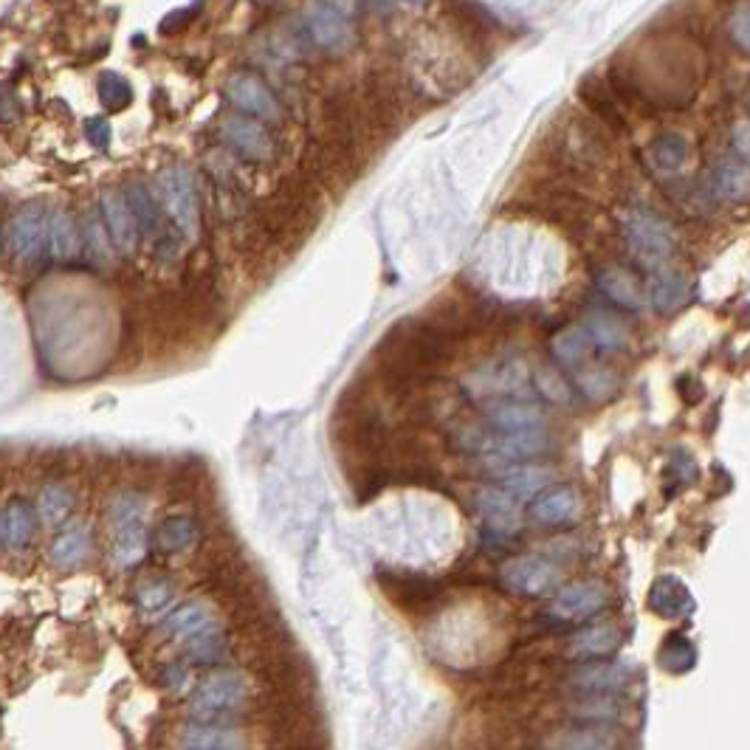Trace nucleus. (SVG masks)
Returning <instances> with one entry per match:
<instances>
[{"label":"nucleus","mask_w":750,"mask_h":750,"mask_svg":"<svg viewBox=\"0 0 750 750\" xmlns=\"http://www.w3.org/2000/svg\"><path fill=\"white\" fill-rule=\"evenodd\" d=\"M252 703V683L240 672H214L189 697V714L198 723H223L243 714Z\"/></svg>","instance_id":"f257e3e1"},{"label":"nucleus","mask_w":750,"mask_h":750,"mask_svg":"<svg viewBox=\"0 0 750 750\" xmlns=\"http://www.w3.org/2000/svg\"><path fill=\"white\" fill-rule=\"evenodd\" d=\"M454 446L468 452H488L508 463H525L531 457H542L553 449V440L537 429V432H479V429H463L454 434Z\"/></svg>","instance_id":"f03ea898"},{"label":"nucleus","mask_w":750,"mask_h":750,"mask_svg":"<svg viewBox=\"0 0 750 750\" xmlns=\"http://www.w3.org/2000/svg\"><path fill=\"white\" fill-rule=\"evenodd\" d=\"M158 192H162V207L173 218L178 234L187 240L198 238V232H201V203H198L192 173L187 167H167L158 175Z\"/></svg>","instance_id":"7ed1b4c3"},{"label":"nucleus","mask_w":750,"mask_h":750,"mask_svg":"<svg viewBox=\"0 0 750 750\" xmlns=\"http://www.w3.org/2000/svg\"><path fill=\"white\" fill-rule=\"evenodd\" d=\"M624 238L629 249L647 263L660 268L674 252V232L666 220H660L652 212H629L624 218Z\"/></svg>","instance_id":"20e7f679"},{"label":"nucleus","mask_w":750,"mask_h":750,"mask_svg":"<svg viewBox=\"0 0 750 750\" xmlns=\"http://www.w3.org/2000/svg\"><path fill=\"white\" fill-rule=\"evenodd\" d=\"M556 156L573 169H589L607 156V139L598 122L576 119L556 136Z\"/></svg>","instance_id":"39448f33"},{"label":"nucleus","mask_w":750,"mask_h":750,"mask_svg":"<svg viewBox=\"0 0 750 750\" xmlns=\"http://www.w3.org/2000/svg\"><path fill=\"white\" fill-rule=\"evenodd\" d=\"M220 139L229 144V147L243 156L246 162L254 164H272L277 156V144H274L272 133L266 130V124L257 122V119L246 117H227L220 122Z\"/></svg>","instance_id":"423d86ee"},{"label":"nucleus","mask_w":750,"mask_h":750,"mask_svg":"<svg viewBox=\"0 0 750 750\" xmlns=\"http://www.w3.org/2000/svg\"><path fill=\"white\" fill-rule=\"evenodd\" d=\"M562 582V573L553 562L542 556H517L505 562L503 584L511 593L528 595V598H542L550 595Z\"/></svg>","instance_id":"0eeeda50"},{"label":"nucleus","mask_w":750,"mask_h":750,"mask_svg":"<svg viewBox=\"0 0 750 750\" xmlns=\"http://www.w3.org/2000/svg\"><path fill=\"white\" fill-rule=\"evenodd\" d=\"M227 97L234 108L246 110V113H254L257 122H279L283 119V108L274 99L272 88L260 77L249 71H238L227 79Z\"/></svg>","instance_id":"6e6552de"},{"label":"nucleus","mask_w":750,"mask_h":750,"mask_svg":"<svg viewBox=\"0 0 750 750\" xmlns=\"http://www.w3.org/2000/svg\"><path fill=\"white\" fill-rule=\"evenodd\" d=\"M48 234V212L40 203L18 209L9 220V252L20 260H32L43 252Z\"/></svg>","instance_id":"1a4fd4ad"},{"label":"nucleus","mask_w":750,"mask_h":750,"mask_svg":"<svg viewBox=\"0 0 750 750\" xmlns=\"http://www.w3.org/2000/svg\"><path fill=\"white\" fill-rule=\"evenodd\" d=\"M474 505H477L479 517L485 519V528L497 537H511L522 525V514H519L517 497H511L503 488H479L474 494Z\"/></svg>","instance_id":"9d476101"},{"label":"nucleus","mask_w":750,"mask_h":750,"mask_svg":"<svg viewBox=\"0 0 750 750\" xmlns=\"http://www.w3.org/2000/svg\"><path fill=\"white\" fill-rule=\"evenodd\" d=\"M604 607H607V587L595 582H578L559 589L550 613L562 618V621H582V618L602 613Z\"/></svg>","instance_id":"9b49d317"},{"label":"nucleus","mask_w":750,"mask_h":750,"mask_svg":"<svg viewBox=\"0 0 750 750\" xmlns=\"http://www.w3.org/2000/svg\"><path fill=\"white\" fill-rule=\"evenodd\" d=\"M99 207H102V218L104 227H108L110 240L117 243L119 252L122 254L136 252L142 234H139L136 220H133V212H130L128 201H124L122 189H104Z\"/></svg>","instance_id":"f8f14e48"},{"label":"nucleus","mask_w":750,"mask_h":750,"mask_svg":"<svg viewBox=\"0 0 750 750\" xmlns=\"http://www.w3.org/2000/svg\"><path fill=\"white\" fill-rule=\"evenodd\" d=\"M578 511H582V499H578L576 488L570 485H553V488H542L531 505V514L539 525H559L576 522Z\"/></svg>","instance_id":"ddd939ff"},{"label":"nucleus","mask_w":750,"mask_h":750,"mask_svg":"<svg viewBox=\"0 0 750 750\" xmlns=\"http://www.w3.org/2000/svg\"><path fill=\"white\" fill-rule=\"evenodd\" d=\"M305 32L324 52H339L348 46L350 23L337 7H311L305 9Z\"/></svg>","instance_id":"4468645a"},{"label":"nucleus","mask_w":750,"mask_h":750,"mask_svg":"<svg viewBox=\"0 0 750 750\" xmlns=\"http://www.w3.org/2000/svg\"><path fill=\"white\" fill-rule=\"evenodd\" d=\"M181 750H249V742L227 723H192L181 731Z\"/></svg>","instance_id":"2eb2a0df"},{"label":"nucleus","mask_w":750,"mask_h":750,"mask_svg":"<svg viewBox=\"0 0 750 750\" xmlns=\"http://www.w3.org/2000/svg\"><path fill=\"white\" fill-rule=\"evenodd\" d=\"M389 598L401 604L409 613H423V609L434 607L440 598V584L427 576H412V573H393L384 578Z\"/></svg>","instance_id":"dca6fc26"},{"label":"nucleus","mask_w":750,"mask_h":750,"mask_svg":"<svg viewBox=\"0 0 750 750\" xmlns=\"http://www.w3.org/2000/svg\"><path fill=\"white\" fill-rule=\"evenodd\" d=\"M688 288H692V285H688V277L680 272V268L660 266L654 268L652 279H649L647 297L649 302H652L654 311L674 313L686 305Z\"/></svg>","instance_id":"f3484780"},{"label":"nucleus","mask_w":750,"mask_h":750,"mask_svg":"<svg viewBox=\"0 0 750 750\" xmlns=\"http://www.w3.org/2000/svg\"><path fill=\"white\" fill-rule=\"evenodd\" d=\"M621 647V629L615 624H593V627L582 629L570 638L567 658L573 660H602L609 658L615 649Z\"/></svg>","instance_id":"a211bd4d"},{"label":"nucleus","mask_w":750,"mask_h":750,"mask_svg":"<svg viewBox=\"0 0 750 750\" xmlns=\"http://www.w3.org/2000/svg\"><path fill=\"white\" fill-rule=\"evenodd\" d=\"M578 97L587 104V110L595 117V122L607 124L613 130H627V119H624V110L615 99V93L609 91V85L598 77H587L578 85Z\"/></svg>","instance_id":"6ab92c4d"},{"label":"nucleus","mask_w":750,"mask_h":750,"mask_svg":"<svg viewBox=\"0 0 750 750\" xmlns=\"http://www.w3.org/2000/svg\"><path fill=\"white\" fill-rule=\"evenodd\" d=\"M212 629H218L214 615L212 609L201 602L184 604V607H178L175 613H169L167 621H164V635H169L175 641L187 643L195 641V638H201V635L212 632Z\"/></svg>","instance_id":"aec40b11"},{"label":"nucleus","mask_w":750,"mask_h":750,"mask_svg":"<svg viewBox=\"0 0 750 750\" xmlns=\"http://www.w3.org/2000/svg\"><path fill=\"white\" fill-rule=\"evenodd\" d=\"M492 477L497 479V488L508 492L511 497H528V494H539L548 488L550 474L539 466H522V463H505V466H494Z\"/></svg>","instance_id":"412c9836"},{"label":"nucleus","mask_w":750,"mask_h":750,"mask_svg":"<svg viewBox=\"0 0 750 750\" xmlns=\"http://www.w3.org/2000/svg\"><path fill=\"white\" fill-rule=\"evenodd\" d=\"M595 285H598L615 305H621L627 311H641L643 302H647L643 285L638 283L627 268H604V272L595 277Z\"/></svg>","instance_id":"4be33fe9"},{"label":"nucleus","mask_w":750,"mask_h":750,"mask_svg":"<svg viewBox=\"0 0 750 750\" xmlns=\"http://www.w3.org/2000/svg\"><path fill=\"white\" fill-rule=\"evenodd\" d=\"M124 201H128L130 212H133L139 234H144V238H164L162 207H158L156 195L150 192L144 184L133 181L128 189H124Z\"/></svg>","instance_id":"5701e85b"},{"label":"nucleus","mask_w":750,"mask_h":750,"mask_svg":"<svg viewBox=\"0 0 750 750\" xmlns=\"http://www.w3.org/2000/svg\"><path fill=\"white\" fill-rule=\"evenodd\" d=\"M488 421H492L494 432H537L542 429L544 418L531 404L503 401L488 407Z\"/></svg>","instance_id":"b1692460"},{"label":"nucleus","mask_w":750,"mask_h":750,"mask_svg":"<svg viewBox=\"0 0 750 750\" xmlns=\"http://www.w3.org/2000/svg\"><path fill=\"white\" fill-rule=\"evenodd\" d=\"M649 607L658 615H663V618H680V615H686L694 607V602L688 587L680 578L663 576L654 582L652 593H649Z\"/></svg>","instance_id":"393cba45"},{"label":"nucleus","mask_w":750,"mask_h":750,"mask_svg":"<svg viewBox=\"0 0 750 750\" xmlns=\"http://www.w3.org/2000/svg\"><path fill=\"white\" fill-rule=\"evenodd\" d=\"M48 252L54 260H71L79 252V229L74 223L71 212L65 209H54L48 212Z\"/></svg>","instance_id":"a878e982"},{"label":"nucleus","mask_w":750,"mask_h":750,"mask_svg":"<svg viewBox=\"0 0 750 750\" xmlns=\"http://www.w3.org/2000/svg\"><path fill=\"white\" fill-rule=\"evenodd\" d=\"M556 750H621V739L604 725H587V728L564 731L556 739Z\"/></svg>","instance_id":"bb28decb"},{"label":"nucleus","mask_w":750,"mask_h":750,"mask_svg":"<svg viewBox=\"0 0 750 750\" xmlns=\"http://www.w3.org/2000/svg\"><path fill=\"white\" fill-rule=\"evenodd\" d=\"M156 539L158 548L167 550V553H184V550L201 542V525L192 517H169L162 522Z\"/></svg>","instance_id":"cd10ccee"},{"label":"nucleus","mask_w":750,"mask_h":750,"mask_svg":"<svg viewBox=\"0 0 750 750\" xmlns=\"http://www.w3.org/2000/svg\"><path fill=\"white\" fill-rule=\"evenodd\" d=\"M88 550H91V533L82 525H74L65 533H59L57 542L52 544V562L57 567H77L88 559Z\"/></svg>","instance_id":"c85d7f7f"},{"label":"nucleus","mask_w":750,"mask_h":750,"mask_svg":"<svg viewBox=\"0 0 750 750\" xmlns=\"http://www.w3.org/2000/svg\"><path fill=\"white\" fill-rule=\"evenodd\" d=\"M584 333H587L593 348L607 350V353L609 350H621L629 339L624 322H618V319L609 317V313H593V317H587V322H584Z\"/></svg>","instance_id":"c756f323"},{"label":"nucleus","mask_w":750,"mask_h":750,"mask_svg":"<svg viewBox=\"0 0 750 750\" xmlns=\"http://www.w3.org/2000/svg\"><path fill=\"white\" fill-rule=\"evenodd\" d=\"M573 683L587 694L615 692V688H621L627 683V669L615 666V663H595V666L578 672Z\"/></svg>","instance_id":"7c9ffc66"},{"label":"nucleus","mask_w":750,"mask_h":750,"mask_svg":"<svg viewBox=\"0 0 750 750\" xmlns=\"http://www.w3.org/2000/svg\"><path fill=\"white\" fill-rule=\"evenodd\" d=\"M688 153H692V144L686 142L677 133H666V136H658L649 147V162L654 164L663 173H672V169H680L686 164Z\"/></svg>","instance_id":"2f4dec72"},{"label":"nucleus","mask_w":750,"mask_h":750,"mask_svg":"<svg viewBox=\"0 0 750 750\" xmlns=\"http://www.w3.org/2000/svg\"><path fill=\"white\" fill-rule=\"evenodd\" d=\"M550 350H553V356H556L562 364H567V367H578V364L589 356L593 344H589L584 328H564V330H559L556 337H553Z\"/></svg>","instance_id":"473e14b6"},{"label":"nucleus","mask_w":750,"mask_h":750,"mask_svg":"<svg viewBox=\"0 0 750 750\" xmlns=\"http://www.w3.org/2000/svg\"><path fill=\"white\" fill-rule=\"evenodd\" d=\"M144 553H147V531H144V525H133V528L117 531V542H113V562H117V567H136L144 559Z\"/></svg>","instance_id":"72a5a7b5"},{"label":"nucleus","mask_w":750,"mask_h":750,"mask_svg":"<svg viewBox=\"0 0 750 750\" xmlns=\"http://www.w3.org/2000/svg\"><path fill=\"white\" fill-rule=\"evenodd\" d=\"M3 531L9 548H23L34 533V511L23 499H12L3 511Z\"/></svg>","instance_id":"f704fd0d"},{"label":"nucleus","mask_w":750,"mask_h":750,"mask_svg":"<svg viewBox=\"0 0 750 750\" xmlns=\"http://www.w3.org/2000/svg\"><path fill=\"white\" fill-rule=\"evenodd\" d=\"M144 517H147V499L142 494H119L108 505V519L117 531L133 528V525H144Z\"/></svg>","instance_id":"c9c22d12"},{"label":"nucleus","mask_w":750,"mask_h":750,"mask_svg":"<svg viewBox=\"0 0 750 750\" xmlns=\"http://www.w3.org/2000/svg\"><path fill=\"white\" fill-rule=\"evenodd\" d=\"M175 602V587L167 578H147L136 587V604L144 615L167 613L169 604Z\"/></svg>","instance_id":"e433bc0d"},{"label":"nucleus","mask_w":750,"mask_h":750,"mask_svg":"<svg viewBox=\"0 0 750 750\" xmlns=\"http://www.w3.org/2000/svg\"><path fill=\"white\" fill-rule=\"evenodd\" d=\"M40 517H43V522L48 525H59L68 519V514L74 511V497L71 492L65 488V485L59 483H52L46 485L43 492H40Z\"/></svg>","instance_id":"4c0bfd02"},{"label":"nucleus","mask_w":750,"mask_h":750,"mask_svg":"<svg viewBox=\"0 0 750 750\" xmlns=\"http://www.w3.org/2000/svg\"><path fill=\"white\" fill-rule=\"evenodd\" d=\"M714 189L723 201H739L748 192V173H745V162H725L714 175Z\"/></svg>","instance_id":"58836bf2"},{"label":"nucleus","mask_w":750,"mask_h":750,"mask_svg":"<svg viewBox=\"0 0 750 750\" xmlns=\"http://www.w3.org/2000/svg\"><path fill=\"white\" fill-rule=\"evenodd\" d=\"M99 99H102V104L110 113H117V110H124L133 102V88H130V82L124 77L108 71L99 77Z\"/></svg>","instance_id":"ea45409f"},{"label":"nucleus","mask_w":750,"mask_h":750,"mask_svg":"<svg viewBox=\"0 0 750 750\" xmlns=\"http://www.w3.org/2000/svg\"><path fill=\"white\" fill-rule=\"evenodd\" d=\"M694 660V649L692 643L686 641V638H680V635H674L672 641L663 647V652H660V663L666 669H672V672H683V669L692 666Z\"/></svg>","instance_id":"a19ab883"},{"label":"nucleus","mask_w":750,"mask_h":750,"mask_svg":"<svg viewBox=\"0 0 750 750\" xmlns=\"http://www.w3.org/2000/svg\"><path fill=\"white\" fill-rule=\"evenodd\" d=\"M578 384H582V389L593 398V401H604V398L615 389V378L609 373H604V370H598V373H584L582 378H578Z\"/></svg>","instance_id":"79ce46f5"},{"label":"nucleus","mask_w":750,"mask_h":750,"mask_svg":"<svg viewBox=\"0 0 750 750\" xmlns=\"http://www.w3.org/2000/svg\"><path fill=\"white\" fill-rule=\"evenodd\" d=\"M728 32H731L734 43H737L742 52H748V7H739L737 14L728 23Z\"/></svg>","instance_id":"37998d69"},{"label":"nucleus","mask_w":750,"mask_h":750,"mask_svg":"<svg viewBox=\"0 0 750 750\" xmlns=\"http://www.w3.org/2000/svg\"><path fill=\"white\" fill-rule=\"evenodd\" d=\"M85 130H88V142H91L93 147H99V150L108 147V142H110V124L104 122L102 117L88 119Z\"/></svg>","instance_id":"c03bdc74"},{"label":"nucleus","mask_w":750,"mask_h":750,"mask_svg":"<svg viewBox=\"0 0 750 750\" xmlns=\"http://www.w3.org/2000/svg\"><path fill=\"white\" fill-rule=\"evenodd\" d=\"M14 113H18V102H14V97L7 88H0V119H3V122H12Z\"/></svg>","instance_id":"a18cd8bd"},{"label":"nucleus","mask_w":750,"mask_h":750,"mask_svg":"<svg viewBox=\"0 0 750 750\" xmlns=\"http://www.w3.org/2000/svg\"><path fill=\"white\" fill-rule=\"evenodd\" d=\"M734 142H737V150H739V158H748V124L739 122L737 124V133H734Z\"/></svg>","instance_id":"49530a36"}]
</instances>
